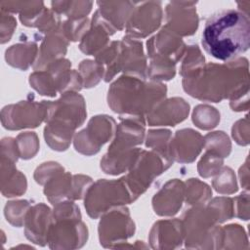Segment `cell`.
Segmentation results:
<instances>
[{
  "label": "cell",
  "mask_w": 250,
  "mask_h": 250,
  "mask_svg": "<svg viewBox=\"0 0 250 250\" xmlns=\"http://www.w3.org/2000/svg\"><path fill=\"white\" fill-rule=\"evenodd\" d=\"M249 17L238 10L228 9L212 14L205 21L201 44L211 57L231 62L249 49Z\"/></svg>",
  "instance_id": "cell-1"
},
{
  "label": "cell",
  "mask_w": 250,
  "mask_h": 250,
  "mask_svg": "<svg viewBox=\"0 0 250 250\" xmlns=\"http://www.w3.org/2000/svg\"><path fill=\"white\" fill-rule=\"evenodd\" d=\"M144 80L136 76H122L113 83L108 91V98H125L108 101L112 110L137 117L152 111L165 97L166 87L157 82L145 83Z\"/></svg>",
  "instance_id": "cell-2"
},
{
  "label": "cell",
  "mask_w": 250,
  "mask_h": 250,
  "mask_svg": "<svg viewBox=\"0 0 250 250\" xmlns=\"http://www.w3.org/2000/svg\"><path fill=\"white\" fill-rule=\"evenodd\" d=\"M170 165L171 161L165 159L160 154L141 150L136 162L131 167V172L123 178L133 200L149 187L155 176L161 174Z\"/></svg>",
  "instance_id": "cell-3"
},
{
  "label": "cell",
  "mask_w": 250,
  "mask_h": 250,
  "mask_svg": "<svg viewBox=\"0 0 250 250\" xmlns=\"http://www.w3.org/2000/svg\"><path fill=\"white\" fill-rule=\"evenodd\" d=\"M127 21L126 32L128 36L145 37L153 32L162 20L161 2L138 3Z\"/></svg>",
  "instance_id": "cell-4"
},
{
  "label": "cell",
  "mask_w": 250,
  "mask_h": 250,
  "mask_svg": "<svg viewBox=\"0 0 250 250\" xmlns=\"http://www.w3.org/2000/svg\"><path fill=\"white\" fill-rule=\"evenodd\" d=\"M196 2H171L166 6L165 25L175 34L191 35L198 26V17L194 5Z\"/></svg>",
  "instance_id": "cell-5"
},
{
  "label": "cell",
  "mask_w": 250,
  "mask_h": 250,
  "mask_svg": "<svg viewBox=\"0 0 250 250\" xmlns=\"http://www.w3.org/2000/svg\"><path fill=\"white\" fill-rule=\"evenodd\" d=\"M120 70H123L128 75L134 74L136 77L146 78L147 68L142 43L129 38L121 42Z\"/></svg>",
  "instance_id": "cell-6"
},
{
  "label": "cell",
  "mask_w": 250,
  "mask_h": 250,
  "mask_svg": "<svg viewBox=\"0 0 250 250\" xmlns=\"http://www.w3.org/2000/svg\"><path fill=\"white\" fill-rule=\"evenodd\" d=\"M133 2H98L96 14L101 21L111 30H121L126 25L134 8Z\"/></svg>",
  "instance_id": "cell-7"
},
{
  "label": "cell",
  "mask_w": 250,
  "mask_h": 250,
  "mask_svg": "<svg viewBox=\"0 0 250 250\" xmlns=\"http://www.w3.org/2000/svg\"><path fill=\"white\" fill-rule=\"evenodd\" d=\"M203 145L204 139L198 132L191 129L180 130L176 133L175 139L169 146L170 158L178 162H191L187 147H190L199 153Z\"/></svg>",
  "instance_id": "cell-8"
},
{
  "label": "cell",
  "mask_w": 250,
  "mask_h": 250,
  "mask_svg": "<svg viewBox=\"0 0 250 250\" xmlns=\"http://www.w3.org/2000/svg\"><path fill=\"white\" fill-rule=\"evenodd\" d=\"M52 9L58 15L64 14L69 20H76L85 18V16L90 12L93 3L92 2H72V1H61L52 2Z\"/></svg>",
  "instance_id": "cell-9"
},
{
  "label": "cell",
  "mask_w": 250,
  "mask_h": 250,
  "mask_svg": "<svg viewBox=\"0 0 250 250\" xmlns=\"http://www.w3.org/2000/svg\"><path fill=\"white\" fill-rule=\"evenodd\" d=\"M213 187L220 193L229 194L235 192L237 184L233 171L229 167H224L220 170L218 177L213 181Z\"/></svg>",
  "instance_id": "cell-10"
},
{
  "label": "cell",
  "mask_w": 250,
  "mask_h": 250,
  "mask_svg": "<svg viewBox=\"0 0 250 250\" xmlns=\"http://www.w3.org/2000/svg\"><path fill=\"white\" fill-rule=\"evenodd\" d=\"M223 164V156L219 153L207 149V152L198 163V173L200 176L207 178L217 174Z\"/></svg>",
  "instance_id": "cell-11"
},
{
  "label": "cell",
  "mask_w": 250,
  "mask_h": 250,
  "mask_svg": "<svg viewBox=\"0 0 250 250\" xmlns=\"http://www.w3.org/2000/svg\"><path fill=\"white\" fill-rule=\"evenodd\" d=\"M248 117L245 116L244 119H241L237 121L235 124H233L232 127V137L235 140V142L242 146H247L249 144V138L248 133H244V131L248 130Z\"/></svg>",
  "instance_id": "cell-12"
},
{
  "label": "cell",
  "mask_w": 250,
  "mask_h": 250,
  "mask_svg": "<svg viewBox=\"0 0 250 250\" xmlns=\"http://www.w3.org/2000/svg\"><path fill=\"white\" fill-rule=\"evenodd\" d=\"M235 206H236V214L238 218L241 220L247 221L249 216H248V203H249V196H248V191L242 192L238 197L235 198Z\"/></svg>",
  "instance_id": "cell-13"
},
{
  "label": "cell",
  "mask_w": 250,
  "mask_h": 250,
  "mask_svg": "<svg viewBox=\"0 0 250 250\" xmlns=\"http://www.w3.org/2000/svg\"><path fill=\"white\" fill-rule=\"evenodd\" d=\"M239 178L242 188L248 190L249 188V176H248V158H246L245 163L239 169Z\"/></svg>",
  "instance_id": "cell-14"
}]
</instances>
